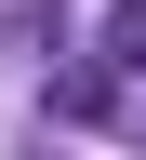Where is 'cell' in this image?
<instances>
[{"mask_svg":"<svg viewBox=\"0 0 146 160\" xmlns=\"http://www.w3.org/2000/svg\"><path fill=\"white\" fill-rule=\"evenodd\" d=\"M106 67H146V0H120V13H106Z\"/></svg>","mask_w":146,"mask_h":160,"instance_id":"1","label":"cell"}]
</instances>
